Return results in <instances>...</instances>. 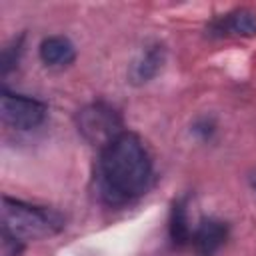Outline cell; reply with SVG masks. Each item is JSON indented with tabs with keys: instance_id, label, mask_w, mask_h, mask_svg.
Masks as SVG:
<instances>
[{
	"instance_id": "cell-9",
	"label": "cell",
	"mask_w": 256,
	"mask_h": 256,
	"mask_svg": "<svg viewBox=\"0 0 256 256\" xmlns=\"http://www.w3.org/2000/svg\"><path fill=\"white\" fill-rule=\"evenodd\" d=\"M168 232H170V240L174 242V246H186L192 242V228H190V220H188V210H186V202L178 200L172 206L170 212V224H168Z\"/></svg>"
},
{
	"instance_id": "cell-5",
	"label": "cell",
	"mask_w": 256,
	"mask_h": 256,
	"mask_svg": "<svg viewBox=\"0 0 256 256\" xmlns=\"http://www.w3.org/2000/svg\"><path fill=\"white\" fill-rule=\"evenodd\" d=\"M226 238H228V226L222 220L216 218L202 220L192 234L196 256H216V252L224 246Z\"/></svg>"
},
{
	"instance_id": "cell-3",
	"label": "cell",
	"mask_w": 256,
	"mask_h": 256,
	"mask_svg": "<svg viewBox=\"0 0 256 256\" xmlns=\"http://www.w3.org/2000/svg\"><path fill=\"white\" fill-rule=\"evenodd\" d=\"M78 132L94 146H108L112 140H116L122 132V118L120 114L106 102H92L84 106L76 116Z\"/></svg>"
},
{
	"instance_id": "cell-1",
	"label": "cell",
	"mask_w": 256,
	"mask_h": 256,
	"mask_svg": "<svg viewBox=\"0 0 256 256\" xmlns=\"http://www.w3.org/2000/svg\"><path fill=\"white\" fill-rule=\"evenodd\" d=\"M150 180L152 160L136 134L122 132L100 150L98 188L102 200L110 206H120L142 196L148 190Z\"/></svg>"
},
{
	"instance_id": "cell-7",
	"label": "cell",
	"mask_w": 256,
	"mask_h": 256,
	"mask_svg": "<svg viewBox=\"0 0 256 256\" xmlns=\"http://www.w3.org/2000/svg\"><path fill=\"white\" fill-rule=\"evenodd\" d=\"M38 54H40V60L46 66H50V68H64V66L74 62L76 48L70 42V38L56 34V36H48V38H44L40 42Z\"/></svg>"
},
{
	"instance_id": "cell-12",
	"label": "cell",
	"mask_w": 256,
	"mask_h": 256,
	"mask_svg": "<svg viewBox=\"0 0 256 256\" xmlns=\"http://www.w3.org/2000/svg\"><path fill=\"white\" fill-rule=\"evenodd\" d=\"M194 132H196V134H200V136L206 140V138H210V136H212V132H214V124H212L208 118H204V120H200V122H196V124H194Z\"/></svg>"
},
{
	"instance_id": "cell-11",
	"label": "cell",
	"mask_w": 256,
	"mask_h": 256,
	"mask_svg": "<svg viewBox=\"0 0 256 256\" xmlns=\"http://www.w3.org/2000/svg\"><path fill=\"white\" fill-rule=\"evenodd\" d=\"M22 40H14L10 46H6L4 50H2V72L6 74L16 62H18V56H20V52H22Z\"/></svg>"
},
{
	"instance_id": "cell-2",
	"label": "cell",
	"mask_w": 256,
	"mask_h": 256,
	"mask_svg": "<svg viewBox=\"0 0 256 256\" xmlns=\"http://www.w3.org/2000/svg\"><path fill=\"white\" fill-rule=\"evenodd\" d=\"M2 228L26 240H40L58 234L64 228V216L46 206L26 204L22 200L2 198Z\"/></svg>"
},
{
	"instance_id": "cell-13",
	"label": "cell",
	"mask_w": 256,
	"mask_h": 256,
	"mask_svg": "<svg viewBox=\"0 0 256 256\" xmlns=\"http://www.w3.org/2000/svg\"><path fill=\"white\" fill-rule=\"evenodd\" d=\"M252 186H254V188H256V174H254V176H252Z\"/></svg>"
},
{
	"instance_id": "cell-6",
	"label": "cell",
	"mask_w": 256,
	"mask_h": 256,
	"mask_svg": "<svg viewBox=\"0 0 256 256\" xmlns=\"http://www.w3.org/2000/svg\"><path fill=\"white\" fill-rule=\"evenodd\" d=\"M164 60H166V50H164L162 44H150V46H146L140 52V56L130 64L128 80L132 84H136V86L150 82L162 70Z\"/></svg>"
},
{
	"instance_id": "cell-8",
	"label": "cell",
	"mask_w": 256,
	"mask_h": 256,
	"mask_svg": "<svg viewBox=\"0 0 256 256\" xmlns=\"http://www.w3.org/2000/svg\"><path fill=\"white\" fill-rule=\"evenodd\" d=\"M214 32L218 34H234V36H256V14L248 8H238L226 16H222L218 22L212 26Z\"/></svg>"
},
{
	"instance_id": "cell-10",
	"label": "cell",
	"mask_w": 256,
	"mask_h": 256,
	"mask_svg": "<svg viewBox=\"0 0 256 256\" xmlns=\"http://www.w3.org/2000/svg\"><path fill=\"white\" fill-rule=\"evenodd\" d=\"M24 250V242L20 238H16L14 234H10L8 230L2 228V248H0V256H20Z\"/></svg>"
},
{
	"instance_id": "cell-4",
	"label": "cell",
	"mask_w": 256,
	"mask_h": 256,
	"mask_svg": "<svg viewBox=\"0 0 256 256\" xmlns=\"http://www.w3.org/2000/svg\"><path fill=\"white\" fill-rule=\"evenodd\" d=\"M0 114L8 126H12L16 130H32L44 122L46 106H44V102H40L36 98L2 90Z\"/></svg>"
}]
</instances>
